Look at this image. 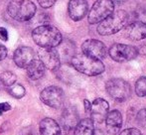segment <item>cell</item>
Wrapping results in <instances>:
<instances>
[{"mask_svg":"<svg viewBox=\"0 0 146 135\" xmlns=\"http://www.w3.org/2000/svg\"><path fill=\"white\" fill-rule=\"evenodd\" d=\"M32 38L41 48H56L63 40L59 29L52 25H42L35 28L32 32Z\"/></svg>","mask_w":146,"mask_h":135,"instance_id":"6da1fadb","label":"cell"},{"mask_svg":"<svg viewBox=\"0 0 146 135\" xmlns=\"http://www.w3.org/2000/svg\"><path fill=\"white\" fill-rule=\"evenodd\" d=\"M71 64L78 71L90 77L102 75L106 69L100 60L92 58L85 54L74 55L71 59Z\"/></svg>","mask_w":146,"mask_h":135,"instance_id":"7a4b0ae2","label":"cell"},{"mask_svg":"<svg viewBox=\"0 0 146 135\" xmlns=\"http://www.w3.org/2000/svg\"><path fill=\"white\" fill-rule=\"evenodd\" d=\"M129 19V15L124 10H117L110 14L108 18L100 22L98 26V33L102 36H110L119 32Z\"/></svg>","mask_w":146,"mask_h":135,"instance_id":"3957f363","label":"cell"},{"mask_svg":"<svg viewBox=\"0 0 146 135\" xmlns=\"http://www.w3.org/2000/svg\"><path fill=\"white\" fill-rule=\"evenodd\" d=\"M7 12L12 19L19 22L29 21L36 13V5L30 0H11Z\"/></svg>","mask_w":146,"mask_h":135,"instance_id":"277c9868","label":"cell"},{"mask_svg":"<svg viewBox=\"0 0 146 135\" xmlns=\"http://www.w3.org/2000/svg\"><path fill=\"white\" fill-rule=\"evenodd\" d=\"M106 89L110 97L118 102L126 101L132 93L130 85L123 79L118 77L110 79L106 81Z\"/></svg>","mask_w":146,"mask_h":135,"instance_id":"5b68a950","label":"cell"},{"mask_svg":"<svg viewBox=\"0 0 146 135\" xmlns=\"http://www.w3.org/2000/svg\"><path fill=\"white\" fill-rule=\"evenodd\" d=\"M114 12V3L111 0H96L88 12L90 24H98Z\"/></svg>","mask_w":146,"mask_h":135,"instance_id":"8992f818","label":"cell"},{"mask_svg":"<svg viewBox=\"0 0 146 135\" xmlns=\"http://www.w3.org/2000/svg\"><path fill=\"white\" fill-rule=\"evenodd\" d=\"M108 55L117 63H125L134 60L138 56V49L126 44H113L108 50Z\"/></svg>","mask_w":146,"mask_h":135,"instance_id":"52a82bcc","label":"cell"},{"mask_svg":"<svg viewBox=\"0 0 146 135\" xmlns=\"http://www.w3.org/2000/svg\"><path fill=\"white\" fill-rule=\"evenodd\" d=\"M40 99L46 105L59 109L63 106L65 101V93L61 87L51 85L41 91Z\"/></svg>","mask_w":146,"mask_h":135,"instance_id":"ba28073f","label":"cell"},{"mask_svg":"<svg viewBox=\"0 0 146 135\" xmlns=\"http://www.w3.org/2000/svg\"><path fill=\"white\" fill-rule=\"evenodd\" d=\"M82 51H83V54L92 57V58L98 59V60H102L108 55L106 46L102 41L96 40V39L86 40L82 45Z\"/></svg>","mask_w":146,"mask_h":135,"instance_id":"9c48e42d","label":"cell"},{"mask_svg":"<svg viewBox=\"0 0 146 135\" xmlns=\"http://www.w3.org/2000/svg\"><path fill=\"white\" fill-rule=\"evenodd\" d=\"M39 60L50 71H57L61 66V59L55 48H41L38 53Z\"/></svg>","mask_w":146,"mask_h":135,"instance_id":"30bf717a","label":"cell"},{"mask_svg":"<svg viewBox=\"0 0 146 135\" xmlns=\"http://www.w3.org/2000/svg\"><path fill=\"white\" fill-rule=\"evenodd\" d=\"M110 110V104L104 99H96L90 103V119L96 123L104 121Z\"/></svg>","mask_w":146,"mask_h":135,"instance_id":"8fae6325","label":"cell"},{"mask_svg":"<svg viewBox=\"0 0 146 135\" xmlns=\"http://www.w3.org/2000/svg\"><path fill=\"white\" fill-rule=\"evenodd\" d=\"M125 38L131 41H141L146 38V23L143 21H134L125 25Z\"/></svg>","mask_w":146,"mask_h":135,"instance_id":"7c38bea8","label":"cell"},{"mask_svg":"<svg viewBox=\"0 0 146 135\" xmlns=\"http://www.w3.org/2000/svg\"><path fill=\"white\" fill-rule=\"evenodd\" d=\"M35 52L30 47L22 46L15 50L13 55L14 63L21 69H26L31 62L35 60Z\"/></svg>","mask_w":146,"mask_h":135,"instance_id":"4fadbf2b","label":"cell"},{"mask_svg":"<svg viewBox=\"0 0 146 135\" xmlns=\"http://www.w3.org/2000/svg\"><path fill=\"white\" fill-rule=\"evenodd\" d=\"M88 11L87 0H70L68 4V13L72 20L81 21L86 17Z\"/></svg>","mask_w":146,"mask_h":135,"instance_id":"5bb4252c","label":"cell"},{"mask_svg":"<svg viewBox=\"0 0 146 135\" xmlns=\"http://www.w3.org/2000/svg\"><path fill=\"white\" fill-rule=\"evenodd\" d=\"M106 130L110 134L116 135L119 133L122 126V115L119 110H111L108 111V115L106 117Z\"/></svg>","mask_w":146,"mask_h":135,"instance_id":"9a60e30c","label":"cell"},{"mask_svg":"<svg viewBox=\"0 0 146 135\" xmlns=\"http://www.w3.org/2000/svg\"><path fill=\"white\" fill-rule=\"evenodd\" d=\"M39 131L41 135H61V127L56 120L46 117L41 120Z\"/></svg>","mask_w":146,"mask_h":135,"instance_id":"2e32d148","label":"cell"},{"mask_svg":"<svg viewBox=\"0 0 146 135\" xmlns=\"http://www.w3.org/2000/svg\"><path fill=\"white\" fill-rule=\"evenodd\" d=\"M62 124H63L64 129L66 130H72L76 127V125L79 122V115L77 111L74 108H67L64 111L62 115Z\"/></svg>","mask_w":146,"mask_h":135,"instance_id":"e0dca14e","label":"cell"},{"mask_svg":"<svg viewBox=\"0 0 146 135\" xmlns=\"http://www.w3.org/2000/svg\"><path fill=\"white\" fill-rule=\"evenodd\" d=\"M27 69V75L33 81H36L41 77H43V75H45V69L46 68L44 67V65L42 64L40 60L35 59L33 62H31L28 67L26 68Z\"/></svg>","mask_w":146,"mask_h":135,"instance_id":"ac0fdd59","label":"cell"},{"mask_svg":"<svg viewBox=\"0 0 146 135\" xmlns=\"http://www.w3.org/2000/svg\"><path fill=\"white\" fill-rule=\"evenodd\" d=\"M94 125L90 118H85L78 122L75 127L74 135H94Z\"/></svg>","mask_w":146,"mask_h":135,"instance_id":"d6986e66","label":"cell"},{"mask_svg":"<svg viewBox=\"0 0 146 135\" xmlns=\"http://www.w3.org/2000/svg\"><path fill=\"white\" fill-rule=\"evenodd\" d=\"M8 93L15 99H21V97H23L25 95L26 89L22 85L15 83L12 85H10V87H8Z\"/></svg>","mask_w":146,"mask_h":135,"instance_id":"ffe728a7","label":"cell"},{"mask_svg":"<svg viewBox=\"0 0 146 135\" xmlns=\"http://www.w3.org/2000/svg\"><path fill=\"white\" fill-rule=\"evenodd\" d=\"M16 79H17V77H16L12 71H3V73L0 75V83H3L5 87H10V85H12L13 83H15Z\"/></svg>","mask_w":146,"mask_h":135,"instance_id":"44dd1931","label":"cell"},{"mask_svg":"<svg viewBox=\"0 0 146 135\" xmlns=\"http://www.w3.org/2000/svg\"><path fill=\"white\" fill-rule=\"evenodd\" d=\"M135 93L138 97H146V77H140L135 83Z\"/></svg>","mask_w":146,"mask_h":135,"instance_id":"7402d4cb","label":"cell"},{"mask_svg":"<svg viewBox=\"0 0 146 135\" xmlns=\"http://www.w3.org/2000/svg\"><path fill=\"white\" fill-rule=\"evenodd\" d=\"M136 122L138 125L146 127V108L139 110L136 115Z\"/></svg>","mask_w":146,"mask_h":135,"instance_id":"603a6c76","label":"cell"},{"mask_svg":"<svg viewBox=\"0 0 146 135\" xmlns=\"http://www.w3.org/2000/svg\"><path fill=\"white\" fill-rule=\"evenodd\" d=\"M118 135H142V134L136 128H127V129L123 130L122 132H120Z\"/></svg>","mask_w":146,"mask_h":135,"instance_id":"cb8c5ba5","label":"cell"},{"mask_svg":"<svg viewBox=\"0 0 146 135\" xmlns=\"http://www.w3.org/2000/svg\"><path fill=\"white\" fill-rule=\"evenodd\" d=\"M40 4L41 7L43 8H50L56 3L57 0H37Z\"/></svg>","mask_w":146,"mask_h":135,"instance_id":"d4e9b609","label":"cell"},{"mask_svg":"<svg viewBox=\"0 0 146 135\" xmlns=\"http://www.w3.org/2000/svg\"><path fill=\"white\" fill-rule=\"evenodd\" d=\"M7 54H8V51L6 49V47L0 44V61H3L7 57Z\"/></svg>","mask_w":146,"mask_h":135,"instance_id":"484cf974","label":"cell"},{"mask_svg":"<svg viewBox=\"0 0 146 135\" xmlns=\"http://www.w3.org/2000/svg\"><path fill=\"white\" fill-rule=\"evenodd\" d=\"M10 108H11V106H10V104L7 103V102H2V103H0V115L3 114L4 112L10 110Z\"/></svg>","mask_w":146,"mask_h":135,"instance_id":"4316f807","label":"cell"},{"mask_svg":"<svg viewBox=\"0 0 146 135\" xmlns=\"http://www.w3.org/2000/svg\"><path fill=\"white\" fill-rule=\"evenodd\" d=\"M0 39L2 41L8 40V32L4 27H0Z\"/></svg>","mask_w":146,"mask_h":135,"instance_id":"83f0119b","label":"cell"},{"mask_svg":"<svg viewBox=\"0 0 146 135\" xmlns=\"http://www.w3.org/2000/svg\"><path fill=\"white\" fill-rule=\"evenodd\" d=\"M138 54L146 57V42L143 43L142 45H140V47L138 48Z\"/></svg>","mask_w":146,"mask_h":135,"instance_id":"f1b7e54d","label":"cell"},{"mask_svg":"<svg viewBox=\"0 0 146 135\" xmlns=\"http://www.w3.org/2000/svg\"><path fill=\"white\" fill-rule=\"evenodd\" d=\"M84 105H85V109L87 112H90V102L88 101V99H85L84 101Z\"/></svg>","mask_w":146,"mask_h":135,"instance_id":"f546056e","label":"cell"},{"mask_svg":"<svg viewBox=\"0 0 146 135\" xmlns=\"http://www.w3.org/2000/svg\"><path fill=\"white\" fill-rule=\"evenodd\" d=\"M94 135H102V131H100V130H94Z\"/></svg>","mask_w":146,"mask_h":135,"instance_id":"4dcf8cb0","label":"cell"},{"mask_svg":"<svg viewBox=\"0 0 146 135\" xmlns=\"http://www.w3.org/2000/svg\"><path fill=\"white\" fill-rule=\"evenodd\" d=\"M116 2H123V1H125V0H115Z\"/></svg>","mask_w":146,"mask_h":135,"instance_id":"1f68e13d","label":"cell"}]
</instances>
